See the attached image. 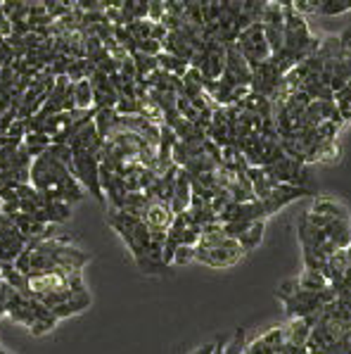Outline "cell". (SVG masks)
I'll return each mask as SVG.
<instances>
[{
    "instance_id": "21",
    "label": "cell",
    "mask_w": 351,
    "mask_h": 354,
    "mask_svg": "<svg viewBox=\"0 0 351 354\" xmlns=\"http://www.w3.org/2000/svg\"><path fill=\"white\" fill-rule=\"evenodd\" d=\"M0 276H3V281L8 283L10 288H14V290L26 292V276L21 274V271L14 269L12 261H8V264L0 266Z\"/></svg>"
},
{
    "instance_id": "5",
    "label": "cell",
    "mask_w": 351,
    "mask_h": 354,
    "mask_svg": "<svg viewBox=\"0 0 351 354\" xmlns=\"http://www.w3.org/2000/svg\"><path fill=\"white\" fill-rule=\"evenodd\" d=\"M235 48L242 53V57L250 62V67L271 57V46H268V41H266L261 21H254V24L245 26L235 38Z\"/></svg>"
},
{
    "instance_id": "23",
    "label": "cell",
    "mask_w": 351,
    "mask_h": 354,
    "mask_svg": "<svg viewBox=\"0 0 351 354\" xmlns=\"http://www.w3.org/2000/svg\"><path fill=\"white\" fill-rule=\"evenodd\" d=\"M223 352H225V354H245V352H247L245 328H237L233 337H225Z\"/></svg>"
},
{
    "instance_id": "18",
    "label": "cell",
    "mask_w": 351,
    "mask_h": 354,
    "mask_svg": "<svg viewBox=\"0 0 351 354\" xmlns=\"http://www.w3.org/2000/svg\"><path fill=\"white\" fill-rule=\"evenodd\" d=\"M157 64H159V69H164V72L178 76V79H181V76L188 72V67H190V64H188V59H181V57L171 55V53H164V50L157 55Z\"/></svg>"
},
{
    "instance_id": "12",
    "label": "cell",
    "mask_w": 351,
    "mask_h": 354,
    "mask_svg": "<svg viewBox=\"0 0 351 354\" xmlns=\"http://www.w3.org/2000/svg\"><path fill=\"white\" fill-rule=\"evenodd\" d=\"M190 198H192V188H190V176H188L185 169H178L176 174V186H174V195L169 200V207L174 214H181L190 207Z\"/></svg>"
},
{
    "instance_id": "28",
    "label": "cell",
    "mask_w": 351,
    "mask_h": 354,
    "mask_svg": "<svg viewBox=\"0 0 351 354\" xmlns=\"http://www.w3.org/2000/svg\"><path fill=\"white\" fill-rule=\"evenodd\" d=\"M271 3H278V5H283V8H290V0H271Z\"/></svg>"
},
{
    "instance_id": "1",
    "label": "cell",
    "mask_w": 351,
    "mask_h": 354,
    "mask_svg": "<svg viewBox=\"0 0 351 354\" xmlns=\"http://www.w3.org/2000/svg\"><path fill=\"white\" fill-rule=\"evenodd\" d=\"M110 226L117 231V236L126 243L131 257L136 259V266L143 274H159V266L150 259V243H152V233L143 224V219L136 214H128L123 209L110 207V216H107Z\"/></svg>"
},
{
    "instance_id": "27",
    "label": "cell",
    "mask_w": 351,
    "mask_h": 354,
    "mask_svg": "<svg viewBox=\"0 0 351 354\" xmlns=\"http://www.w3.org/2000/svg\"><path fill=\"white\" fill-rule=\"evenodd\" d=\"M347 259H349V269H347V286H349V283H351V245L347 248ZM347 286H344V288H347Z\"/></svg>"
},
{
    "instance_id": "8",
    "label": "cell",
    "mask_w": 351,
    "mask_h": 354,
    "mask_svg": "<svg viewBox=\"0 0 351 354\" xmlns=\"http://www.w3.org/2000/svg\"><path fill=\"white\" fill-rule=\"evenodd\" d=\"M290 8L297 10L299 15L309 17V15H318V17H337L351 10V0H290Z\"/></svg>"
},
{
    "instance_id": "6",
    "label": "cell",
    "mask_w": 351,
    "mask_h": 354,
    "mask_svg": "<svg viewBox=\"0 0 351 354\" xmlns=\"http://www.w3.org/2000/svg\"><path fill=\"white\" fill-rule=\"evenodd\" d=\"M266 174L273 178L275 183H290V186H304L311 188V174H309V165L304 162H297L292 157L283 155L273 162V165H266Z\"/></svg>"
},
{
    "instance_id": "24",
    "label": "cell",
    "mask_w": 351,
    "mask_h": 354,
    "mask_svg": "<svg viewBox=\"0 0 351 354\" xmlns=\"http://www.w3.org/2000/svg\"><path fill=\"white\" fill-rule=\"evenodd\" d=\"M195 261V245H178L174 259H171V266H185Z\"/></svg>"
},
{
    "instance_id": "9",
    "label": "cell",
    "mask_w": 351,
    "mask_h": 354,
    "mask_svg": "<svg viewBox=\"0 0 351 354\" xmlns=\"http://www.w3.org/2000/svg\"><path fill=\"white\" fill-rule=\"evenodd\" d=\"M306 195H313L311 188H304V186H290V183H278L271 193L266 195V198L261 200L263 209H266V216L275 214V212H280L283 207L292 205L294 200L299 198H306Z\"/></svg>"
},
{
    "instance_id": "26",
    "label": "cell",
    "mask_w": 351,
    "mask_h": 354,
    "mask_svg": "<svg viewBox=\"0 0 351 354\" xmlns=\"http://www.w3.org/2000/svg\"><path fill=\"white\" fill-rule=\"evenodd\" d=\"M24 136H26V127H24V119H14L12 124H10V129L5 131V138H10V140H24Z\"/></svg>"
},
{
    "instance_id": "22",
    "label": "cell",
    "mask_w": 351,
    "mask_h": 354,
    "mask_svg": "<svg viewBox=\"0 0 351 354\" xmlns=\"http://www.w3.org/2000/svg\"><path fill=\"white\" fill-rule=\"evenodd\" d=\"M133 64H136V79H145L150 72H154L159 64H157V55H145V53H133Z\"/></svg>"
},
{
    "instance_id": "29",
    "label": "cell",
    "mask_w": 351,
    "mask_h": 354,
    "mask_svg": "<svg viewBox=\"0 0 351 354\" xmlns=\"http://www.w3.org/2000/svg\"><path fill=\"white\" fill-rule=\"evenodd\" d=\"M183 5H192V3H199V0H181Z\"/></svg>"
},
{
    "instance_id": "15",
    "label": "cell",
    "mask_w": 351,
    "mask_h": 354,
    "mask_svg": "<svg viewBox=\"0 0 351 354\" xmlns=\"http://www.w3.org/2000/svg\"><path fill=\"white\" fill-rule=\"evenodd\" d=\"M93 124L102 136V140H107L119 131V114L114 112V107H95Z\"/></svg>"
},
{
    "instance_id": "2",
    "label": "cell",
    "mask_w": 351,
    "mask_h": 354,
    "mask_svg": "<svg viewBox=\"0 0 351 354\" xmlns=\"http://www.w3.org/2000/svg\"><path fill=\"white\" fill-rule=\"evenodd\" d=\"M245 250L235 238L225 236L221 221L202 226L199 233V241L195 245V261L204 266H212V269H230L237 261L245 257Z\"/></svg>"
},
{
    "instance_id": "7",
    "label": "cell",
    "mask_w": 351,
    "mask_h": 354,
    "mask_svg": "<svg viewBox=\"0 0 351 354\" xmlns=\"http://www.w3.org/2000/svg\"><path fill=\"white\" fill-rule=\"evenodd\" d=\"M225 86H250L252 81V67L242 53L235 48V43L225 46V67H223V74L219 76Z\"/></svg>"
},
{
    "instance_id": "11",
    "label": "cell",
    "mask_w": 351,
    "mask_h": 354,
    "mask_svg": "<svg viewBox=\"0 0 351 354\" xmlns=\"http://www.w3.org/2000/svg\"><path fill=\"white\" fill-rule=\"evenodd\" d=\"M351 79V24L339 34V55L337 64H334V74H332V93L339 91L344 84Z\"/></svg>"
},
{
    "instance_id": "30",
    "label": "cell",
    "mask_w": 351,
    "mask_h": 354,
    "mask_svg": "<svg viewBox=\"0 0 351 354\" xmlns=\"http://www.w3.org/2000/svg\"><path fill=\"white\" fill-rule=\"evenodd\" d=\"M0 3H3V0H0Z\"/></svg>"
},
{
    "instance_id": "3",
    "label": "cell",
    "mask_w": 351,
    "mask_h": 354,
    "mask_svg": "<svg viewBox=\"0 0 351 354\" xmlns=\"http://www.w3.org/2000/svg\"><path fill=\"white\" fill-rule=\"evenodd\" d=\"M278 297L283 299L285 312H288L290 319H306V317H313L323 304L332 302V299L337 297V292H334L332 286L318 292L304 290V288H299L297 279H292V281H285L283 286L278 288Z\"/></svg>"
},
{
    "instance_id": "20",
    "label": "cell",
    "mask_w": 351,
    "mask_h": 354,
    "mask_svg": "<svg viewBox=\"0 0 351 354\" xmlns=\"http://www.w3.org/2000/svg\"><path fill=\"white\" fill-rule=\"evenodd\" d=\"M24 148H26V152H29L31 157H39V155H43L48 148H50V136L48 133H41V131H34V133H26L24 136Z\"/></svg>"
},
{
    "instance_id": "10",
    "label": "cell",
    "mask_w": 351,
    "mask_h": 354,
    "mask_svg": "<svg viewBox=\"0 0 351 354\" xmlns=\"http://www.w3.org/2000/svg\"><path fill=\"white\" fill-rule=\"evenodd\" d=\"M140 219H143V224L152 233H166L171 226V221H174V212H171L169 203L150 198L148 205L140 209Z\"/></svg>"
},
{
    "instance_id": "25",
    "label": "cell",
    "mask_w": 351,
    "mask_h": 354,
    "mask_svg": "<svg viewBox=\"0 0 351 354\" xmlns=\"http://www.w3.org/2000/svg\"><path fill=\"white\" fill-rule=\"evenodd\" d=\"M136 50L145 53V55H159L161 43L154 41V38H140V41H136Z\"/></svg>"
},
{
    "instance_id": "19",
    "label": "cell",
    "mask_w": 351,
    "mask_h": 354,
    "mask_svg": "<svg viewBox=\"0 0 351 354\" xmlns=\"http://www.w3.org/2000/svg\"><path fill=\"white\" fill-rule=\"evenodd\" d=\"M74 84V105L79 110H90L93 107V86H90L88 79L81 81H72Z\"/></svg>"
},
{
    "instance_id": "13",
    "label": "cell",
    "mask_w": 351,
    "mask_h": 354,
    "mask_svg": "<svg viewBox=\"0 0 351 354\" xmlns=\"http://www.w3.org/2000/svg\"><path fill=\"white\" fill-rule=\"evenodd\" d=\"M309 212H316V214L328 216V219H344V216H351L347 205L337 198H330V195H318V198H313V205Z\"/></svg>"
},
{
    "instance_id": "4",
    "label": "cell",
    "mask_w": 351,
    "mask_h": 354,
    "mask_svg": "<svg viewBox=\"0 0 351 354\" xmlns=\"http://www.w3.org/2000/svg\"><path fill=\"white\" fill-rule=\"evenodd\" d=\"M74 157V176L88 193H93V198L102 205L105 203V193L100 186V155L83 148H72Z\"/></svg>"
},
{
    "instance_id": "14",
    "label": "cell",
    "mask_w": 351,
    "mask_h": 354,
    "mask_svg": "<svg viewBox=\"0 0 351 354\" xmlns=\"http://www.w3.org/2000/svg\"><path fill=\"white\" fill-rule=\"evenodd\" d=\"M283 330H285V345L292 347V350H301V347H306V340H309L311 324L306 319H292L288 326H283Z\"/></svg>"
},
{
    "instance_id": "16",
    "label": "cell",
    "mask_w": 351,
    "mask_h": 354,
    "mask_svg": "<svg viewBox=\"0 0 351 354\" xmlns=\"http://www.w3.org/2000/svg\"><path fill=\"white\" fill-rule=\"evenodd\" d=\"M263 231H266V219L250 221V226H247L245 231L235 238V241L242 245V250H245V252H252V250H257L259 245H261Z\"/></svg>"
},
{
    "instance_id": "17",
    "label": "cell",
    "mask_w": 351,
    "mask_h": 354,
    "mask_svg": "<svg viewBox=\"0 0 351 354\" xmlns=\"http://www.w3.org/2000/svg\"><path fill=\"white\" fill-rule=\"evenodd\" d=\"M297 283H299V288H304V290H313V292L330 288V283H328L325 276L316 269H304L299 276H297Z\"/></svg>"
}]
</instances>
